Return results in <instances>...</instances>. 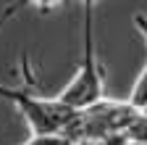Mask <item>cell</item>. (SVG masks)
<instances>
[{
    "mask_svg": "<svg viewBox=\"0 0 147 145\" xmlns=\"http://www.w3.org/2000/svg\"><path fill=\"white\" fill-rule=\"evenodd\" d=\"M82 66L74 74V79L58 93V100L66 103L74 111H87V108L97 106L105 93V66L97 58L95 50V37H92V11H84L82 19Z\"/></svg>",
    "mask_w": 147,
    "mask_h": 145,
    "instance_id": "cell-1",
    "label": "cell"
},
{
    "mask_svg": "<svg viewBox=\"0 0 147 145\" xmlns=\"http://www.w3.org/2000/svg\"><path fill=\"white\" fill-rule=\"evenodd\" d=\"M0 98L11 100L18 114L26 119V124L32 127V137H47V135H66V129L71 127L76 111L68 108L66 103H61L58 98H40L29 93L26 87H8L3 84Z\"/></svg>",
    "mask_w": 147,
    "mask_h": 145,
    "instance_id": "cell-2",
    "label": "cell"
},
{
    "mask_svg": "<svg viewBox=\"0 0 147 145\" xmlns=\"http://www.w3.org/2000/svg\"><path fill=\"white\" fill-rule=\"evenodd\" d=\"M131 19H134L137 29L144 34V40H147V16H144V13H134ZM129 103H131L134 108H139V111H142V108H147V63H144V69H142L139 79H137V82H134V87H131Z\"/></svg>",
    "mask_w": 147,
    "mask_h": 145,
    "instance_id": "cell-3",
    "label": "cell"
},
{
    "mask_svg": "<svg viewBox=\"0 0 147 145\" xmlns=\"http://www.w3.org/2000/svg\"><path fill=\"white\" fill-rule=\"evenodd\" d=\"M63 3V0H13V3L0 13V27H3L13 13H18V11H24V8H29V5H34L37 11H42V13H47V11H53V8H58Z\"/></svg>",
    "mask_w": 147,
    "mask_h": 145,
    "instance_id": "cell-4",
    "label": "cell"
},
{
    "mask_svg": "<svg viewBox=\"0 0 147 145\" xmlns=\"http://www.w3.org/2000/svg\"><path fill=\"white\" fill-rule=\"evenodd\" d=\"M24 145H76V142L66 135H47V137H32Z\"/></svg>",
    "mask_w": 147,
    "mask_h": 145,
    "instance_id": "cell-5",
    "label": "cell"
},
{
    "mask_svg": "<svg viewBox=\"0 0 147 145\" xmlns=\"http://www.w3.org/2000/svg\"><path fill=\"white\" fill-rule=\"evenodd\" d=\"M0 90H3V82H0Z\"/></svg>",
    "mask_w": 147,
    "mask_h": 145,
    "instance_id": "cell-6",
    "label": "cell"
}]
</instances>
